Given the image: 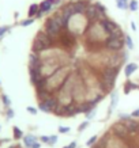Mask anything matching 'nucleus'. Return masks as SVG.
<instances>
[{"instance_id":"33","label":"nucleus","mask_w":139,"mask_h":148,"mask_svg":"<svg viewBox=\"0 0 139 148\" xmlns=\"http://www.w3.org/2000/svg\"><path fill=\"white\" fill-rule=\"evenodd\" d=\"M41 143H45V144H49V136H41L40 137Z\"/></svg>"},{"instance_id":"36","label":"nucleus","mask_w":139,"mask_h":148,"mask_svg":"<svg viewBox=\"0 0 139 148\" xmlns=\"http://www.w3.org/2000/svg\"><path fill=\"white\" fill-rule=\"evenodd\" d=\"M42 15H44V12H42V11H38V12H37V15H36V18H42Z\"/></svg>"},{"instance_id":"18","label":"nucleus","mask_w":139,"mask_h":148,"mask_svg":"<svg viewBox=\"0 0 139 148\" xmlns=\"http://www.w3.org/2000/svg\"><path fill=\"white\" fill-rule=\"evenodd\" d=\"M12 136H14V140H21V139H23V132L19 129L18 126H14L12 128Z\"/></svg>"},{"instance_id":"6","label":"nucleus","mask_w":139,"mask_h":148,"mask_svg":"<svg viewBox=\"0 0 139 148\" xmlns=\"http://www.w3.org/2000/svg\"><path fill=\"white\" fill-rule=\"evenodd\" d=\"M60 11L63 14V16L67 19V22L76 14V8H75V3L74 1H68L67 4H63L60 7Z\"/></svg>"},{"instance_id":"4","label":"nucleus","mask_w":139,"mask_h":148,"mask_svg":"<svg viewBox=\"0 0 139 148\" xmlns=\"http://www.w3.org/2000/svg\"><path fill=\"white\" fill-rule=\"evenodd\" d=\"M123 46H124V38H112V37L108 36V40L104 44V49L116 53V52L123 50Z\"/></svg>"},{"instance_id":"34","label":"nucleus","mask_w":139,"mask_h":148,"mask_svg":"<svg viewBox=\"0 0 139 148\" xmlns=\"http://www.w3.org/2000/svg\"><path fill=\"white\" fill-rule=\"evenodd\" d=\"M131 117L132 118H139V109H136V110H134V112L131 113Z\"/></svg>"},{"instance_id":"35","label":"nucleus","mask_w":139,"mask_h":148,"mask_svg":"<svg viewBox=\"0 0 139 148\" xmlns=\"http://www.w3.org/2000/svg\"><path fill=\"white\" fill-rule=\"evenodd\" d=\"M63 148H76V141H72L70 145H66V147H63Z\"/></svg>"},{"instance_id":"25","label":"nucleus","mask_w":139,"mask_h":148,"mask_svg":"<svg viewBox=\"0 0 139 148\" xmlns=\"http://www.w3.org/2000/svg\"><path fill=\"white\" fill-rule=\"evenodd\" d=\"M32 23H34V18H27V19H23L22 22H21V25H22L23 27H26V26H30Z\"/></svg>"},{"instance_id":"40","label":"nucleus","mask_w":139,"mask_h":148,"mask_svg":"<svg viewBox=\"0 0 139 148\" xmlns=\"http://www.w3.org/2000/svg\"><path fill=\"white\" fill-rule=\"evenodd\" d=\"M62 3V0H55V5H57V4H60Z\"/></svg>"},{"instance_id":"29","label":"nucleus","mask_w":139,"mask_h":148,"mask_svg":"<svg viewBox=\"0 0 139 148\" xmlns=\"http://www.w3.org/2000/svg\"><path fill=\"white\" fill-rule=\"evenodd\" d=\"M57 130L60 132V133H68V132L71 130V128H70V126H63V125H60V126L57 128Z\"/></svg>"},{"instance_id":"10","label":"nucleus","mask_w":139,"mask_h":148,"mask_svg":"<svg viewBox=\"0 0 139 148\" xmlns=\"http://www.w3.org/2000/svg\"><path fill=\"white\" fill-rule=\"evenodd\" d=\"M100 23L102 25V27L105 29V32H106L108 34H109V33H112L115 29H117V27H119V25H117L116 22H113L112 19H109V18L105 19L104 22H100Z\"/></svg>"},{"instance_id":"28","label":"nucleus","mask_w":139,"mask_h":148,"mask_svg":"<svg viewBox=\"0 0 139 148\" xmlns=\"http://www.w3.org/2000/svg\"><path fill=\"white\" fill-rule=\"evenodd\" d=\"M10 30V26H0V40L4 37V34Z\"/></svg>"},{"instance_id":"13","label":"nucleus","mask_w":139,"mask_h":148,"mask_svg":"<svg viewBox=\"0 0 139 148\" xmlns=\"http://www.w3.org/2000/svg\"><path fill=\"white\" fill-rule=\"evenodd\" d=\"M37 141V137L34 135H25L23 136V147L32 148L33 144Z\"/></svg>"},{"instance_id":"5","label":"nucleus","mask_w":139,"mask_h":148,"mask_svg":"<svg viewBox=\"0 0 139 148\" xmlns=\"http://www.w3.org/2000/svg\"><path fill=\"white\" fill-rule=\"evenodd\" d=\"M100 11L98 8H97V5H95V3H90L89 7L86 8V18H87V21H89L90 23H94V22H98V18H100Z\"/></svg>"},{"instance_id":"1","label":"nucleus","mask_w":139,"mask_h":148,"mask_svg":"<svg viewBox=\"0 0 139 148\" xmlns=\"http://www.w3.org/2000/svg\"><path fill=\"white\" fill-rule=\"evenodd\" d=\"M70 73H71V68L68 67V65H63L62 68H59L53 75L46 77V86H45V88L49 91V92H52V94H56L62 88V86L66 83L67 77L70 76Z\"/></svg>"},{"instance_id":"38","label":"nucleus","mask_w":139,"mask_h":148,"mask_svg":"<svg viewBox=\"0 0 139 148\" xmlns=\"http://www.w3.org/2000/svg\"><path fill=\"white\" fill-rule=\"evenodd\" d=\"M131 29H132L134 32L136 30V26H135V23H134V22H131Z\"/></svg>"},{"instance_id":"17","label":"nucleus","mask_w":139,"mask_h":148,"mask_svg":"<svg viewBox=\"0 0 139 148\" xmlns=\"http://www.w3.org/2000/svg\"><path fill=\"white\" fill-rule=\"evenodd\" d=\"M111 98H112V101H111V105H109V113H112L113 109L116 108V105H117V92L113 91L112 94H111Z\"/></svg>"},{"instance_id":"19","label":"nucleus","mask_w":139,"mask_h":148,"mask_svg":"<svg viewBox=\"0 0 139 148\" xmlns=\"http://www.w3.org/2000/svg\"><path fill=\"white\" fill-rule=\"evenodd\" d=\"M134 88H138V86L135 84V83H132V82L127 80V83L124 84V92H126V94H130V91L134 90Z\"/></svg>"},{"instance_id":"16","label":"nucleus","mask_w":139,"mask_h":148,"mask_svg":"<svg viewBox=\"0 0 139 148\" xmlns=\"http://www.w3.org/2000/svg\"><path fill=\"white\" fill-rule=\"evenodd\" d=\"M109 37H112V38H124V33H123V30H121V27L119 26L117 29H115L112 33H109Z\"/></svg>"},{"instance_id":"27","label":"nucleus","mask_w":139,"mask_h":148,"mask_svg":"<svg viewBox=\"0 0 139 148\" xmlns=\"http://www.w3.org/2000/svg\"><path fill=\"white\" fill-rule=\"evenodd\" d=\"M14 116H15V112H14V109L7 108V110H6V117H7L8 120H11Z\"/></svg>"},{"instance_id":"14","label":"nucleus","mask_w":139,"mask_h":148,"mask_svg":"<svg viewBox=\"0 0 139 148\" xmlns=\"http://www.w3.org/2000/svg\"><path fill=\"white\" fill-rule=\"evenodd\" d=\"M138 69V64H135V63H130V64H127L126 68H124V75H126L127 77H130L132 73H134L135 71Z\"/></svg>"},{"instance_id":"8","label":"nucleus","mask_w":139,"mask_h":148,"mask_svg":"<svg viewBox=\"0 0 139 148\" xmlns=\"http://www.w3.org/2000/svg\"><path fill=\"white\" fill-rule=\"evenodd\" d=\"M52 16H53V19L57 22V25L62 27L63 30H67V23L68 22H67V19L63 16V14H62V11H60V10H59V11H56L55 14H52Z\"/></svg>"},{"instance_id":"22","label":"nucleus","mask_w":139,"mask_h":148,"mask_svg":"<svg viewBox=\"0 0 139 148\" xmlns=\"http://www.w3.org/2000/svg\"><path fill=\"white\" fill-rule=\"evenodd\" d=\"M128 8L131 10V11H138V8H139V4H138V1L136 0H131L130 3H128Z\"/></svg>"},{"instance_id":"15","label":"nucleus","mask_w":139,"mask_h":148,"mask_svg":"<svg viewBox=\"0 0 139 148\" xmlns=\"http://www.w3.org/2000/svg\"><path fill=\"white\" fill-rule=\"evenodd\" d=\"M38 11H40V4H37V3H33V4H30V7H29V11H27V16H29V18H34Z\"/></svg>"},{"instance_id":"30","label":"nucleus","mask_w":139,"mask_h":148,"mask_svg":"<svg viewBox=\"0 0 139 148\" xmlns=\"http://www.w3.org/2000/svg\"><path fill=\"white\" fill-rule=\"evenodd\" d=\"M26 110H27V113H29V114H33V116H36L37 112H38V110H37L36 108H33V106H27Z\"/></svg>"},{"instance_id":"12","label":"nucleus","mask_w":139,"mask_h":148,"mask_svg":"<svg viewBox=\"0 0 139 148\" xmlns=\"http://www.w3.org/2000/svg\"><path fill=\"white\" fill-rule=\"evenodd\" d=\"M124 124H126L127 129H128V133H136V132H139L138 121H134V120H127Z\"/></svg>"},{"instance_id":"21","label":"nucleus","mask_w":139,"mask_h":148,"mask_svg":"<svg viewBox=\"0 0 139 148\" xmlns=\"http://www.w3.org/2000/svg\"><path fill=\"white\" fill-rule=\"evenodd\" d=\"M1 103L4 105L6 108H10V105H11V99L8 98V95L7 94H1Z\"/></svg>"},{"instance_id":"20","label":"nucleus","mask_w":139,"mask_h":148,"mask_svg":"<svg viewBox=\"0 0 139 148\" xmlns=\"http://www.w3.org/2000/svg\"><path fill=\"white\" fill-rule=\"evenodd\" d=\"M116 5L119 10H127L128 8V1H126V0H116Z\"/></svg>"},{"instance_id":"39","label":"nucleus","mask_w":139,"mask_h":148,"mask_svg":"<svg viewBox=\"0 0 139 148\" xmlns=\"http://www.w3.org/2000/svg\"><path fill=\"white\" fill-rule=\"evenodd\" d=\"M10 148H22V147H21L19 144H14V145H11V147H10Z\"/></svg>"},{"instance_id":"31","label":"nucleus","mask_w":139,"mask_h":148,"mask_svg":"<svg viewBox=\"0 0 139 148\" xmlns=\"http://www.w3.org/2000/svg\"><path fill=\"white\" fill-rule=\"evenodd\" d=\"M87 126H89V121H85V122H82L81 125L78 126V130H79V132H83V130H85L86 128H87Z\"/></svg>"},{"instance_id":"26","label":"nucleus","mask_w":139,"mask_h":148,"mask_svg":"<svg viewBox=\"0 0 139 148\" xmlns=\"http://www.w3.org/2000/svg\"><path fill=\"white\" fill-rule=\"evenodd\" d=\"M85 116H86V120H87V121H90V120H91V118L95 116V108L91 109V110H89V112L86 113Z\"/></svg>"},{"instance_id":"11","label":"nucleus","mask_w":139,"mask_h":148,"mask_svg":"<svg viewBox=\"0 0 139 148\" xmlns=\"http://www.w3.org/2000/svg\"><path fill=\"white\" fill-rule=\"evenodd\" d=\"M55 7V0H42L40 3V10L44 14H48Z\"/></svg>"},{"instance_id":"7","label":"nucleus","mask_w":139,"mask_h":148,"mask_svg":"<svg viewBox=\"0 0 139 148\" xmlns=\"http://www.w3.org/2000/svg\"><path fill=\"white\" fill-rule=\"evenodd\" d=\"M112 132L113 135L119 137V139H126L127 135H128V129H127V126L124 122H116L115 125L112 126Z\"/></svg>"},{"instance_id":"23","label":"nucleus","mask_w":139,"mask_h":148,"mask_svg":"<svg viewBox=\"0 0 139 148\" xmlns=\"http://www.w3.org/2000/svg\"><path fill=\"white\" fill-rule=\"evenodd\" d=\"M124 44L127 45V48H128V49H134V42H132V40H131L130 36L124 37Z\"/></svg>"},{"instance_id":"2","label":"nucleus","mask_w":139,"mask_h":148,"mask_svg":"<svg viewBox=\"0 0 139 148\" xmlns=\"http://www.w3.org/2000/svg\"><path fill=\"white\" fill-rule=\"evenodd\" d=\"M56 41H57L59 48H62L63 50H70L76 45L78 37H75L72 33L68 32V30H64V32L56 38Z\"/></svg>"},{"instance_id":"24","label":"nucleus","mask_w":139,"mask_h":148,"mask_svg":"<svg viewBox=\"0 0 139 148\" xmlns=\"http://www.w3.org/2000/svg\"><path fill=\"white\" fill-rule=\"evenodd\" d=\"M97 140H98V136H91V137H90V139L87 140L86 145H87V147H93V145L95 144V141H97Z\"/></svg>"},{"instance_id":"37","label":"nucleus","mask_w":139,"mask_h":148,"mask_svg":"<svg viewBox=\"0 0 139 148\" xmlns=\"http://www.w3.org/2000/svg\"><path fill=\"white\" fill-rule=\"evenodd\" d=\"M41 147V143H38V141H36V143L33 144V147L32 148H40Z\"/></svg>"},{"instance_id":"41","label":"nucleus","mask_w":139,"mask_h":148,"mask_svg":"<svg viewBox=\"0 0 139 148\" xmlns=\"http://www.w3.org/2000/svg\"><path fill=\"white\" fill-rule=\"evenodd\" d=\"M126 1H128V0H126Z\"/></svg>"},{"instance_id":"3","label":"nucleus","mask_w":139,"mask_h":148,"mask_svg":"<svg viewBox=\"0 0 139 148\" xmlns=\"http://www.w3.org/2000/svg\"><path fill=\"white\" fill-rule=\"evenodd\" d=\"M42 30H44V32L46 33L48 36H50L52 38H55V40H56V38H57V37L64 32L63 29H62V27L57 25V22H56V21L53 19V16H52V15L45 19V23H44Z\"/></svg>"},{"instance_id":"32","label":"nucleus","mask_w":139,"mask_h":148,"mask_svg":"<svg viewBox=\"0 0 139 148\" xmlns=\"http://www.w3.org/2000/svg\"><path fill=\"white\" fill-rule=\"evenodd\" d=\"M57 143V136L53 135V136H49V145H55Z\"/></svg>"},{"instance_id":"9","label":"nucleus","mask_w":139,"mask_h":148,"mask_svg":"<svg viewBox=\"0 0 139 148\" xmlns=\"http://www.w3.org/2000/svg\"><path fill=\"white\" fill-rule=\"evenodd\" d=\"M46 49V46L41 42L40 40H37L36 37H34V40H33V44H32V52L33 53H37V54H41L42 52H45Z\"/></svg>"}]
</instances>
